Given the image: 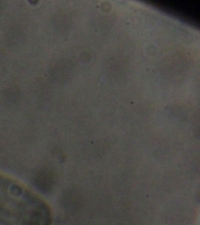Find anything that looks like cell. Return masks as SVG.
Wrapping results in <instances>:
<instances>
[{"instance_id": "obj_1", "label": "cell", "mask_w": 200, "mask_h": 225, "mask_svg": "<svg viewBox=\"0 0 200 225\" xmlns=\"http://www.w3.org/2000/svg\"><path fill=\"white\" fill-rule=\"evenodd\" d=\"M49 205L23 185L0 174V224L50 225Z\"/></svg>"}]
</instances>
